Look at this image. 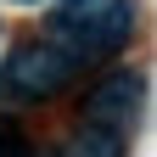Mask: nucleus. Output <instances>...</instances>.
I'll return each instance as SVG.
<instances>
[{"mask_svg": "<svg viewBox=\"0 0 157 157\" xmlns=\"http://www.w3.org/2000/svg\"><path fill=\"white\" fill-rule=\"evenodd\" d=\"M101 6V0H95ZM129 0H112V6H101L95 17H62V23L51 28V45H62L73 62H95V56L118 51L129 39Z\"/></svg>", "mask_w": 157, "mask_h": 157, "instance_id": "f257e3e1", "label": "nucleus"}, {"mask_svg": "<svg viewBox=\"0 0 157 157\" xmlns=\"http://www.w3.org/2000/svg\"><path fill=\"white\" fill-rule=\"evenodd\" d=\"M73 73H78V62H73L62 45H51V39L11 56V84L23 90V95H56Z\"/></svg>", "mask_w": 157, "mask_h": 157, "instance_id": "f03ea898", "label": "nucleus"}, {"mask_svg": "<svg viewBox=\"0 0 157 157\" xmlns=\"http://www.w3.org/2000/svg\"><path fill=\"white\" fill-rule=\"evenodd\" d=\"M135 112H140V73H112L90 90L84 101V124H101L112 135H129Z\"/></svg>", "mask_w": 157, "mask_h": 157, "instance_id": "7ed1b4c3", "label": "nucleus"}, {"mask_svg": "<svg viewBox=\"0 0 157 157\" xmlns=\"http://www.w3.org/2000/svg\"><path fill=\"white\" fill-rule=\"evenodd\" d=\"M62 157H124V135H112V129H101V124H84V129L62 146Z\"/></svg>", "mask_w": 157, "mask_h": 157, "instance_id": "20e7f679", "label": "nucleus"}, {"mask_svg": "<svg viewBox=\"0 0 157 157\" xmlns=\"http://www.w3.org/2000/svg\"><path fill=\"white\" fill-rule=\"evenodd\" d=\"M0 157H34V140L17 118H0Z\"/></svg>", "mask_w": 157, "mask_h": 157, "instance_id": "39448f33", "label": "nucleus"}, {"mask_svg": "<svg viewBox=\"0 0 157 157\" xmlns=\"http://www.w3.org/2000/svg\"><path fill=\"white\" fill-rule=\"evenodd\" d=\"M67 6H73V11H78V6H95V0H67Z\"/></svg>", "mask_w": 157, "mask_h": 157, "instance_id": "423d86ee", "label": "nucleus"}, {"mask_svg": "<svg viewBox=\"0 0 157 157\" xmlns=\"http://www.w3.org/2000/svg\"><path fill=\"white\" fill-rule=\"evenodd\" d=\"M17 6H34V0H17Z\"/></svg>", "mask_w": 157, "mask_h": 157, "instance_id": "0eeeda50", "label": "nucleus"}]
</instances>
